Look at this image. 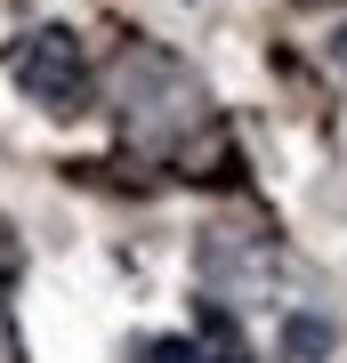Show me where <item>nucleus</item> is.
<instances>
[{
    "label": "nucleus",
    "mask_w": 347,
    "mask_h": 363,
    "mask_svg": "<svg viewBox=\"0 0 347 363\" xmlns=\"http://www.w3.org/2000/svg\"><path fill=\"white\" fill-rule=\"evenodd\" d=\"M138 363H210V355L194 347V339H178V331H170V339H145V347H138Z\"/></svg>",
    "instance_id": "4"
},
{
    "label": "nucleus",
    "mask_w": 347,
    "mask_h": 363,
    "mask_svg": "<svg viewBox=\"0 0 347 363\" xmlns=\"http://www.w3.org/2000/svg\"><path fill=\"white\" fill-rule=\"evenodd\" d=\"M9 81L33 105H49V113H73L81 89H89V57H81V40L65 25H33L9 40Z\"/></svg>",
    "instance_id": "1"
},
{
    "label": "nucleus",
    "mask_w": 347,
    "mask_h": 363,
    "mask_svg": "<svg viewBox=\"0 0 347 363\" xmlns=\"http://www.w3.org/2000/svg\"><path fill=\"white\" fill-rule=\"evenodd\" d=\"M0 234H9V226H0ZM0 274H16V250L9 242H0Z\"/></svg>",
    "instance_id": "6"
},
{
    "label": "nucleus",
    "mask_w": 347,
    "mask_h": 363,
    "mask_svg": "<svg viewBox=\"0 0 347 363\" xmlns=\"http://www.w3.org/2000/svg\"><path fill=\"white\" fill-rule=\"evenodd\" d=\"M202 355H210V363H250L243 331H234V315L219 307V298H202Z\"/></svg>",
    "instance_id": "3"
},
{
    "label": "nucleus",
    "mask_w": 347,
    "mask_h": 363,
    "mask_svg": "<svg viewBox=\"0 0 347 363\" xmlns=\"http://www.w3.org/2000/svg\"><path fill=\"white\" fill-rule=\"evenodd\" d=\"M339 331L323 323V315H283V331H275V363H331Z\"/></svg>",
    "instance_id": "2"
},
{
    "label": "nucleus",
    "mask_w": 347,
    "mask_h": 363,
    "mask_svg": "<svg viewBox=\"0 0 347 363\" xmlns=\"http://www.w3.org/2000/svg\"><path fill=\"white\" fill-rule=\"evenodd\" d=\"M323 49H331V65L347 73V16H339V25H331V40H323Z\"/></svg>",
    "instance_id": "5"
}]
</instances>
